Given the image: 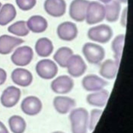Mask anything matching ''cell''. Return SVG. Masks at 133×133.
Here are the masks:
<instances>
[{"label": "cell", "instance_id": "cell-1", "mask_svg": "<svg viewBox=\"0 0 133 133\" xmlns=\"http://www.w3.org/2000/svg\"><path fill=\"white\" fill-rule=\"evenodd\" d=\"M72 133H87L89 124V114L86 109L78 108L69 114Z\"/></svg>", "mask_w": 133, "mask_h": 133}, {"label": "cell", "instance_id": "cell-2", "mask_svg": "<svg viewBox=\"0 0 133 133\" xmlns=\"http://www.w3.org/2000/svg\"><path fill=\"white\" fill-rule=\"evenodd\" d=\"M82 52L87 61L94 64L100 63L105 57L103 48L98 44L91 43H87L84 45Z\"/></svg>", "mask_w": 133, "mask_h": 133}, {"label": "cell", "instance_id": "cell-3", "mask_svg": "<svg viewBox=\"0 0 133 133\" xmlns=\"http://www.w3.org/2000/svg\"><path fill=\"white\" fill-rule=\"evenodd\" d=\"M37 74L42 78L50 79L57 75L58 69L57 64L51 60L46 59L39 61L35 66Z\"/></svg>", "mask_w": 133, "mask_h": 133}, {"label": "cell", "instance_id": "cell-4", "mask_svg": "<svg viewBox=\"0 0 133 133\" xmlns=\"http://www.w3.org/2000/svg\"><path fill=\"white\" fill-rule=\"evenodd\" d=\"M104 17V6L98 2H89L85 17L86 22L89 24H96L102 21Z\"/></svg>", "mask_w": 133, "mask_h": 133}, {"label": "cell", "instance_id": "cell-5", "mask_svg": "<svg viewBox=\"0 0 133 133\" xmlns=\"http://www.w3.org/2000/svg\"><path fill=\"white\" fill-rule=\"evenodd\" d=\"M87 35L88 38L93 41L106 43L111 38L113 31L109 25L101 24L90 28Z\"/></svg>", "mask_w": 133, "mask_h": 133}, {"label": "cell", "instance_id": "cell-6", "mask_svg": "<svg viewBox=\"0 0 133 133\" xmlns=\"http://www.w3.org/2000/svg\"><path fill=\"white\" fill-rule=\"evenodd\" d=\"M33 58L32 49L28 46H23L17 48L11 56V60L18 66H23L29 64Z\"/></svg>", "mask_w": 133, "mask_h": 133}, {"label": "cell", "instance_id": "cell-7", "mask_svg": "<svg viewBox=\"0 0 133 133\" xmlns=\"http://www.w3.org/2000/svg\"><path fill=\"white\" fill-rule=\"evenodd\" d=\"M66 68L71 76L78 77L85 72L87 65L81 56L78 55H73L68 60Z\"/></svg>", "mask_w": 133, "mask_h": 133}, {"label": "cell", "instance_id": "cell-8", "mask_svg": "<svg viewBox=\"0 0 133 133\" xmlns=\"http://www.w3.org/2000/svg\"><path fill=\"white\" fill-rule=\"evenodd\" d=\"M73 79L65 75H60L54 79L51 83V90L56 94H64L71 91L74 86Z\"/></svg>", "mask_w": 133, "mask_h": 133}, {"label": "cell", "instance_id": "cell-9", "mask_svg": "<svg viewBox=\"0 0 133 133\" xmlns=\"http://www.w3.org/2000/svg\"><path fill=\"white\" fill-rule=\"evenodd\" d=\"M89 1L87 0H73L70 4L69 15L74 20L82 22L86 17Z\"/></svg>", "mask_w": 133, "mask_h": 133}, {"label": "cell", "instance_id": "cell-10", "mask_svg": "<svg viewBox=\"0 0 133 133\" xmlns=\"http://www.w3.org/2000/svg\"><path fill=\"white\" fill-rule=\"evenodd\" d=\"M21 109L22 112L28 115H36L41 111L42 103L41 100L36 96H28L22 100Z\"/></svg>", "mask_w": 133, "mask_h": 133}, {"label": "cell", "instance_id": "cell-11", "mask_svg": "<svg viewBox=\"0 0 133 133\" xmlns=\"http://www.w3.org/2000/svg\"><path fill=\"white\" fill-rule=\"evenodd\" d=\"M108 84L107 81L95 74L87 75L82 81L83 87L88 91H97L102 90Z\"/></svg>", "mask_w": 133, "mask_h": 133}, {"label": "cell", "instance_id": "cell-12", "mask_svg": "<svg viewBox=\"0 0 133 133\" xmlns=\"http://www.w3.org/2000/svg\"><path fill=\"white\" fill-rule=\"evenodd\" d=\"M20 96V89L15 86H10L3 91L1 97V102L5 107L11 108L18 102Z\"/></svg>", "mask_w": 133, "mask_h": 133}, {"label": "cell", "instance_id": "cell-13", "mask_svg": "<svg viewBox=\"0 0 133 133\" xmlns=\"http://www.w3.org/2000/svg\"><path fill=\"white\" fill-rule=\"evenodd\" d=\"M57 32L58 36L62 40L71 41L77 36L78 31L74 23L66 21L59 24L57 28Z\"/></svg>", "mask_w": 133, "mask_h": 133}, {"label": "cell", "instance_id": "cell-14", "mask_svg": "<svg viewBox=\"0 0 133 133\" xmlns=\"http://www.w3.org/2000/svg\"><path fill=\"white\" fill-rule=\"evenodd\" d=\"M11 77L15 84L22 87L30 85L33 81V75L31 72L23 68H16L14 70Z\"/></svg>", "mask_w": 133, "mask_h": 133}, {"label": "cell", "instance_id": "cell-15", "mask_svg": "<svg viewBox=\"0 0 133 133\" xmlns=\"http://www.w3.org/2000/svg\"><path fill=\"white\" fill-rule=\"evenodd\" d=\"M44 7L48 15L54 17H59L65 12L66 3L64 0H46Z\"/></svg>", "mask_w": 133, "mask_h": 133}, {"label": "cell", "instance_id": "cell-16", "mask_svg": "<svg viewBox=\"0 0 133 133\" xmlns=\"http://www.w3.org/2000/svg\"><path fill=\"white\" fill-rule=\"evenodd\" d=\"M76 105V102L72 98L66 96H57L53 100V105L57 112L61 114L68 113Z\"/></svg>", "mask_w": 133, "mask_h": 133}, {"label": "cell", "instance_id": "cell-17", "mask_svg": "<svg viewBox=\"0 0 133 133\" xmlns=\"http://www.w3.org/2000/svg\"><path fill=\"white\" fill-rule=\"evenodd\" d=\"M24 41L14 36L3 35L0 36V54L7 55L10 53L14 48L21 44Z\"/></svg>", "mask_w": 133, "mask_h": 133}, {"label": "cell", "instance_id": "cell-18", "mask_svg": "<svg viewBox=\"0 0 133 133\" xmlns=\"http://www.w3.org/2000/svg\"><path fill=\"white\" fill-rule=\"evenodd\" d=\"M119 64V62L115 60H106L101 65L99 74L105 78L113 79L116 75Z\"/></svg>", "mask_w": 133, "mask_h": 133}, {"label": "cell", "instance_id": "cell-19", "mask_svg": "<svg viewBox=\"0 0 133 133\" xmlns=\"http://www.w3.org/2000/svg\"><path fill=\"white\" fill-rule=\"evenodd\" d=\"M109 92L108 90L102 89L88 95L86 101L90 105L98 107H104L109 98Z\"/></svg>", "mask_w": 133, "mask_h": 133}, {"label": "cell", "instance_id": "cell-20", "mask_svg": "<svg viewBox=\"0 0 133 133\" xmlns=\"http://www.w3.org/2000/svg\"><path fill=\"white\" fill-rule=\"evenodd\" d=\"M28 28L34 33L44 32L48 26L46 20L42 16L35 15L30 17L26 22Z\"/></svg>", "mask_w": 133, "mask_h": 133}, {"label": "cell", "instance_id": "cell-21", "mask_svg": "<svg viewBox=\"0 0 133 133\" xmlns=\"http://www.w3.org/2000/svg\"><path fill=\"white\" fill-rule=\"evenodd\" d=\"M54 46L51 41L46 38L38 39L35 45V49L37 54L42 57L49 56L52 52Z\"/></svg>", "mask_w": 133, "mask_h": 133}, {"label": "cell", "instance_id": "cell-22", "mask_svg": "<svg viewBox=\"0 0 133 133\" xmlns=\"http://www.w3.org/2000/svg\"><path fill=\"white\" fill-rule=\"evenodd\" d=\"M104 8L105 16L108 21L112 22L117 20L121 10V5L117 1H111L106 4Z\"/></svg>", "mask_w": 133, "mask_h": 133}, {"label": "cell", "instance_id": "cell-23", "mask_svg": "<svg viewBox=\"0 0 133 133\" xmlns=\"http://www.w3.org/2000/svg\"><path fill=\"white\" fill-rule=\"evenodd\" d=\"M16 10L11 4H4L0 10V25H5L12 21L16 17Z\"/></svg>", "mask_w": 133, "mask_h": 133}, {"label": "cell", "instance_id": "cell-24", "mask_svg": "<svg viewBox=\"0 0 133 133\" xmlns=\"http://www.w3.org/2000/svg\"><path fill=\"white\" fill-rule=\"evenodd\" d=\"M73 55L72 50L67 47H62L59 48L54 55V60L62 68H66L69 58Z\"/></svg>", "mask_w": 133, "mask_h": 133}, {"label": "cell", "instance_id": "cell-25", "mask_svg": "<svg viewBox=\"0 0 133 133\" xmlns=\"http://www.w3.org/2000/svg\"><path fill=\"white\" fill-rule=\"evenodd\" d=\"M8 124L10 130L13 133H23L26 128V122L20 116L15 115L8 119Z\"/></svg>", "mask_w": 133, "mask_h": 133}, {"label": "cell", "instance_id": "cell-26", "mask_svg": "<svg viewBox=\"0 0 133 133\" xmlns=\"http://www.w3.org/2000/svg\"><path fill=\"white\" fill-rule=\"evenodd\" d=\"M125 42V35L120 34L117 35L112 43V49L114 53V57L115 60L120 62L123 49Z\"/></svg>", "mask_w": 133, "mask_h": 133}, {"label": "cell", "instance_id": "cell-27", "mask_svg": "<svg viewBox=\"0 0 133 133\" xmlns=\"http://www.w3.org/2000/svg\"><path fill=\"white\" fill-rule=\"evenodd\" d=\"M9 32L19 36H24L29 33L26 23L24 21H18L10 25L8 28Z\"/></svg>", "mask_w": 133, "mask_h": 133}, {"label": "cell", "instance_id": "cell-28", "mask_svg": "<svg viewBox=\"0 0 133 133\" xmlns=\"http://www.w3.org/2000/svg\"><path fill=\"white\" fill-rule=\"evenodd\" d=\"M102 113V110L99 109H93L90 111L88 124V127L90 130L92 131L95 129Z\"/></svg>", "mask_w": 133, "mask_h": 133}, {"label": "cell", "instance_id": "cell-29", "mask_svg": "<svg viewBox=\"0 0 133 133\" xmlns=\"http://www.w3.org/2000/svg\"><path fill=\"white\" fill-rule=\"evenodd\" d=\"M19 8L22 10H29L34 7L36 3V0H16Z\"/></svg>", "mask_w": 133, "mask_h": 133}, {"label": "cell", "instance_id": "cell-30", "mask_svg": "<svg viewBox=\"0 0 133 133\" xmlns=\"http://www.w3.org/2000/svg\"><path fill=\"white\" fill-rule=\"evenodd\" d=\"M7 78L6 72L2 68H0V85L3 84Z\"/></svg>", "mask_w": 133, "mask_h": 133}, {"label": "cell", "instance_id": "cell-31", "mask_svg": "<svg viewBox=\"0 0 133 133\" xmlns=\"http://www.w3.org/2000/svg\"><path fill=\"white\" fill-rule=\"evenodd\" d=\"M127 8H125L123 11V13L122 17L121 24L123 26H125L126 24V15H127Z\"/></svg>", "mask_w": 133, "mask_h": 133}, {"label": "cell", "instance_id": "cell-32", "mask_svg": "<svg viewBox=\"0 0 133 133\" xmlns=\"http://www.w3.org/2000/svg\"><path fill=\"white\" fill-rule=\"evenodd\" d=\"M0 133H9L7 128L1 121H0Z\"/></svg>", "mask_w": 133, "mask_h": 133}, {"label": "cell", "instance_id": "cell-33", "mask_svg": "<svg viewBox=\"0 0 133 133\" xmlns=\"http://www.w3.org/2000/svg\"><path fill=\"white\" fill-rule=\"evenodd\" d=\"M100 1L104 3H105V4H107L108 3H109L110 2H111L112 0H99Z\"/></svg>", "mask_w": 133, "mask_h": 133}, {"label": "cell", "instance_id": "cell-34", "mask_svg": "<svg viewBox=\"0 0 133 133\" xmlns=\"http://www.w3.org/2000/svg\"><path fill=\"white\" fill-rule=\"evenodd\" d=\"M118 1L122 2V3H124L127 2V0H118Z\"/></svg>", "mask_w": 133, "mask_h": 133}, {"label": "cell", "instance_id": "cell-35", "mask_svg": "<svg viewBox=\"0 0 133 133\" xmlns=\"http://www.w3.org/2000/svg\"><path fill=\"white\" fill-rule=\"evenodd\" d=\"M52 133H64V132H63L62 131H54Z\"/></svg>", "mask_w": 133, "mask_h": 133}, {"label": "cell", "instance_id": "cell-36", "mask_svg": "<svg viewBox=\"0 0 133 133\" xmlns=\"http://www.w3.org/2000/svg\"><path fill=\"white\" fill-rule=\"evenodd\" d=\"M1 6H2V4L1 3V2H0V8H1Z\"/></svg>", "mask_w": 133, "mask_h": 133}]
</instances>
